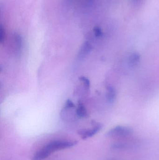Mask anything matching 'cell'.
Instances as JSON below:
<instances>
[{"label": "cell", "mask_w": 159, "mask_h": 160, "mask_svg": "<svg viewBox=\"0 0 159 160\" xmlns=\"http://www.w3.org/2000/svg\"><path fill=\"white\" fill-rule=\"evenodd\" d=\"M77 144V141L72 140L51 141L38 150L33 157L32 160H44L56 151L70 148L76 145Z\"/></svg>", "instance_id": "6da1fadb"}, {"label": "cell", "mask_w": 159, "mask_h": 160, "mask_svg": "<svg viewBox=\"0 0 159 160\" xmlns=\"http://www.w3.org/2000/svg\"><path fill=\"white\" fill-rule=\"evenodd\" d=\"M133 130L129 127L118 126L110 129L107 133V136L110 138H125L132 135Z\"/></svg>", "instance_id": "7a4b0ae2"}, {"label": "cell", "mask_w": 159, "mask_h": 160, "mask_svg": "<svg viewBox=\"0 0 159 160\" xmlns=\"http://www.w3.org/2000/svg\"><path fill=\"white\" fill-rule=\"evenodd\" d=\"M91 124L92 128H91L82 129L77 132L78 135H80L83 140H86L94 136L100 132L103 127L101 123L95 121H91Z\"/></svg>", "instance_id": "3957f363"}, {"label": "cell", "mask_w": 159, "mask_h": 160, "mask_svg": "<svg viewBox=\"0 0 159 160\" xmlns=\"http://www.w3.org/2000/svg\"><path fill=\"white\" fill-rule=\"evenodd\" d=\"M13 48L15 52L18 54L22 47V39L21 37L17 33L14 34L13 36Z\"/></svg>", "instance_id": "277c9868"}, {"label": "cell", "mask_w": 159, "mask_h": 160, "mask_svg": "<svg viewBox=\"0 0 159 160\" xmlns=\"http://www.w3.org/2000/svg\"><path fill=\"white\" fill-rule=\"evenodd\" d=\"M76 113L77 117L84 118L88 117V112L85 105L82 102L79 101L76 108Z\"/></svg>", "instance_id": "5b68a950"}, {"label": "cell", "mask_w": 159, "mask_h": 160, "mask_svg": "<svg viewBox=\"0 0 159 160\" xmlns=\"http://www.w3.org/2000/svg\"><path fill=\"white\" fill-rule=\"evenodd\" d=\"M91 50V46L90 43L88 41H86L84 44L82 45L79 53H78V56L79 58H82L87 56Z\"/></svg>", "instance_id": "8992f818"}, {"label": "cell", "mask_w": 159, "mask_h": 160, "mask_svg": "<svg viewBox=\"0 0 159 160\" xmlns=\"http://www.w3.org/2000/svg\"><path fill=\"white\" fill-rule=\"evenodd\" d=\"M141 56L137 52H133L129 58V64L132 67H134L139 64Z\"/></svg>", "instance_id": "52a82bcc"}, {"label": "cell", "mask_w": 159, "mask_h": 160, "mask_svg": "<svg viewBox=\"0 0 159 160\" xmlns=\"http://www.w3.org/2000/svg\"><path fill=\"white\" fill-rule=\"evenodd\" d=\"M116 97V93L115 88L110 86H107L106 98L108 102H113L115 99Z\"/></svg>", "instance_id": "ba28073f"}, {"label": "cell", "mask_w": 159, "mask_h": 160, "mask_svg": "<svg viewBox=\"0 0 159 160\" xmlns=\"http://www.w3.org/2000/svg\"><path fill=\"white\" fill-rule=\"evenodd\" d=\"M94 34L97 37H100L102 35L101 30L99 27H96L94 29Z\"/></svg>", "instance_id": "9c48e42d"}, {"label": "cell", "mask_w": 159, "mask_h": 160, "mask_svg": "<svg viewBox=\"0 0 159 160\" xmlns=\"http://www.w3.org/2000/svg\"><path fill=\"white\" fill-rule=\"evenodd\" d=\"M5 37V33L4 30L2 26H1V36H0V41H1V43H2L3 40H4Z\"/></svg>", "instance_id": "30bf717a"}]
</instances>
